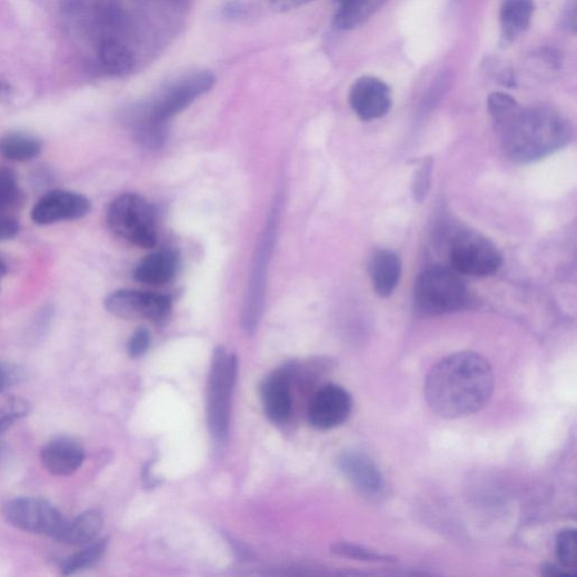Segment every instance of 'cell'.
Instances as JSON below:
<instances>
[{
  "instance_id": "cell-21",
  "label": "cell",
  "mask_w": 577,
  "mask_h": 577,
  "mask_svg": "<svg viewBox=\"0 0 577 577\" xmlns=\"http://www.w3.org/2000/svg\"><path fill=\"white\" fill-rule=\"evenodd\" d=\"M98 58L102 68L113 76L127 74L136 66L133 52L117 37H106L100 40Z\"/></svg>"
},
{
  "instance_id": "cell-35",
  "label": "cell",
  "mask_w": 577,
  "mask_h": 577,
  "mask_svg": "<svg viewBox=\"0 0 577 577\" xmlns=\"http://www.w3.org/2000/svg\"><path fill=\"white\" fill-rule=\"evenodd\" d=\"M13 92L11 82L0 74V106L8 103L12 99Z\"/></svg>"
},
{
  "instance_id": "cell-30",
  "label": "cell",
  "mask_w": 577,
  "mask_h": 577,
  "mask_svg": "<svg viewBox=\"0 0 577 577\" xmlns=\"http://www.w3.org/2000/svg\"><path fill=\"white\" fill-rule=\"evenodd\" d=\"M432 176V160L424 161L422 167L417 172L414 182V193L419 201L424 200L430 189Z\"/></svg>"
},
{
  "instance_id": "cell-4",
  "label": "cell",
  "mask_w": 577,
  "mask_h": 577,
  "mask_svg": "<svg viewBox=\"0 0 577 577\" xmlns=\"http://www.w3.org/2000/svg\"><path fill=\"white\" fill-rule=\"evenodd\" d=\"M237 371L236 356L222 347L217 348L209 374L207 414L210 434L218 444H223L228 438Z\"/></svg>"
},
{
  "instance_id": "cell-10",
  "label": "cell",
  "mask_w": 577,
  "mask_h": 577,
  "mask_svg": "<svg viewBox=\"0 0 577 577\" xmlns=\"http://www.w3.org/2000/svg\"><path fill=\"white\" fill-rule=\"evenodd\" d=\"M106 308L121 319H148L158 322L170 315L172 300L169 296L123 289L107 298Z\"/></svg>"
},
{
  "instance_id": "cell-33",
  "label": "cell",
  "mask_w": 577,
  "mask_h": 577,
  "mask_svg": "<svg viewBox=\"0 0 577 577\" xmlns=\"http://www.w3.org/2000/svg\"><path fill=\"white\" fill-rule=\"evenodd\" d=\"M560 27L569 33L576 31V0H568L566 8L564 9Z\"/></svg>"
},
{
  "instance_id": "cell-8",
  "label": "cell",
  "mask_w": 577,
  "mask_h": 577,
  "mask_svg": "<svg viewBox=\"0 0 577 577\" xmlns=\"http://www.w3.org/2000/svg\"><path fill=\"white\" fill-rule=\"evenodd\" d=\"M8 524L26 533L56 538L66 520L50 503L39 498H21L3 509Z\"/></svg>"
},
{
  "instance_id": "cell-15",
  "label": "cell",
  "mask_w": 577,
  "mask_h": 577,
  "mask_svg": "<svg viewBox=\"0 0 577 577\" xmlns=\"http://www.w3.org/2000/svg\"><path fill=\"white\" fill-rule=\"evenodd\" d=\"M84 460V448L69 437H57L41 450L44 468L56 476H69L76 472Z\"/></svg>"
},
{
  "instance_id": "cell-28",
  "label": "cell",
  "mask_w": 577,
  "mask_h": 577,
  "mask_svg": "<svg viewBox=\"0 0 577 577\" xmlns=\"http://www.w3.org/2000/svg\"><path fill=\"white\" fill-rule=\"evenodd\" d=\"M31 405L22 398H14L0 408V436L7 432L18 420L30 415Z\"/></svg>"
},
{
  "instance_id": "cell-24",
  "label": "cell",
  "mask_w": 577,
  "mask_h": 577,
  "mask_svg": "<svg viewBox=\"0 0 577 577\" xmlns=\"http://www.w3.org/2000/svg\"><path fill=\"white\" fill-rule=\"evenodd\" d=\"M107 549L108 539L94 540L84 549L69 556L60 567L61 574L69 576L92 567L101 560Z\"/></svg>"
},
{
  "instance_id": "cell-26",
  "label": "cell",
  "mask_w": 577,
  "mask_h": 577,
  "mask_svg": "<svg viewBox=\"0 0 577 577\" xmlns=\"http://www.w3.org/2000/svg\"><path fill=\"white\" fill-rule=\"evenodd\" d=\"M556 557L565 570L569 571L577 566V537L573 529L563 530L556 539ZM575 575L574 573H571Z\"/></svg>"
},
{
  "instance_id": "cell-29",
  "label": "cell",
  "mask_w": 577,
  "mask_h": 577,
  "mask_svg": "<svg viewBox=\"0 0 577 577\" xmlns=\"http://www.w3.org/2000/svg\"><path fill=\"white\" fill-rule=\"evenodd\" d=\"M332 551L339 556L348 557L352 559L359 560H370V561H382L389 560L387 556L377 554L374 550L367 549L362 546L348 544V543H339L332 547Z\"/></svg>"
},
{
  "instance_id": "cell-3",
  "label": "cell",
  "mask_w": 577,
  "mask_h": 577,
  "mask_svg": "<svg viewBox=\"0 0 577 577\" xmlns=\"http://www.w3.org/2000/svg\"><path fill=\"white\" fill-rule=\"evenodd\" d=\"M215 84L212 72H192L178 79L149 105L132 110L127 116V122L137 140L148 147H159L165 140V126L210 92Z\"/></svg>"
},
{
  "instance_id": "cell-17",
  "label": "cell",
  "mask_w": 577,
  "mask_h": 577,
  "mask_svg": "<svg viewBox=\"0 0 577 577\" xmlns=\"http://www.w3.org/2000/svg\"><path fill=\"white\" fill-rule=\"evenodd\" d=\"M178 267L179 257L177 252L163 250L149 255L141 260L133 271V278L143 285L161 286L175 278Z\"/></svg>"
},
{
  "instance_id": "cell-25",
  "label": "cell",
  "mask_w": 577,
  "mask_h": 577,
  "mask_svg": "<svg viewBox=\"0 0 577 577\" xmlns=\"http://www.w3.org/2000/svg\"><path fill=\"white\" fill-rule=\"evenodd\" d=\"M22 193L16 175L0 168V213H10L21 202Z\"/></svg>"
},
{
  "instance_id": "cell-13",
  "label": "cell",
  "mask_w": 577,
  "mask_h": 577,
  "mask_svg": "<svg viewBox=\"0 0 577 577\" xmlns=\"http://www.w3.org/2000/svg\"><path fill=\"white\" fill-rule=\"evenodd\" d=\"M349 102L361 120H377L390 111L391 91L384 80L364 76L355 81L350 90Z\"/></svg>"
},
{
  "instance_id": "cell-11",
  "label": "cell",
  "mask_w": 577,
  "mask_h": 577,
  "mask_svg": "<svg viewBox=\"0 0 577 577\" xmlns=\"http://www.w3.org/2000/svg\"><path fill=\"white\" fill-rule=\"evenodd\" d=\"M352 410L350 394L341 386L327 385L312 397L308 418L320 430L335 429L348 421Z\"/></svg>"
},
{
  "instance_id": "cell-22",
  "label": "cell",
  "mask_w": 577,
  "mask_h": 577,
  "mask_svg": "<svg viewBox=\"0 0 577 577\" xmlns=\"http://www.w3.org/2000/svg\"><path fill=\"white\" fill-rule=\"evenodd\" d=\"M388 0H339L335 18L336 27L342 31H350L369 21Z\"/></svg>"
},
{
  "instance_id": "cell-2",
  "label": "cell",
  "mask_w": 577,
  "mask_h": 577,
  "mask_svg": "<svg viewBox=\"0 0 577 577\" xmlns=\"http://www.w3.org/2000/svg\"><path fill=\"white\" fill-rule=\"evenodd\" d=\"M497 130L506 155L517 162L543 159L564 148L573 138L570 122L558 111L545 107H520Z\"/></svg>"
},
{
  "instance_id": "cell-14",
  "label": "cell",
  "mask_w": 577,
  "mask_h": 577,
  "mask_svg": "<svg viewBox=\"0 0 577 577\" xmlns=\"http://www.w3.org/2000/svg\"><path fill=\"white\" fill-rule=\"evenodd\" d=\"M339 468L364 497L378 500L386 491L385 478L375 461L364 452H342Z\"/></svg>"
},
{
  "instance_id": "cell-12",
  "label": "cell",
  "mask_w": 577,
  "mask_h": 577,
  "mask_svg": "<svg viewBox=\"0 0 577 577\" xmlns=\"http://www.w3.org/2000/svg\"><path fill=\"white\" fill-rule=\"evenodd\" d=\"M91 209V201L87 197L71 191L54 190L37 202L31 217L37 225L49 226L84 218Z\"/></svg>"
},
{
  "instance_id": "cell-1",
  "label": "cell",
  "mask_w": 577,
  "mask_h": 577,
  "mask_svg": "<svg viewBox=\"0 0 577 577\" xmlns=\"http://www.w3.org/2000/svg\"><path fill=\"white\" fill-rule=\"evenodd\" d=\"M489 362L474 352H458L442 359L427 377L426 398L434 411L446 419H460L480 410L494 390Z\"/></svg>"
},
{
  "instance_id": "cell-9",
  "label": "cell",
  "mask_w": 577,
  "mask_h": 577,
  "mask_svg": "<svg viewBox=\"0 0 577 577\" xmlns=\"http://www.w3.org/2000/svg\"><path fill=\"white\" fill-rule=\"evenodd\" d=\"M278 206L279 205L275 207L271 220L268 223L265 237L258 249V256L256 258V265L251 277L250 289L249 292H247L242 321L246 332L250 335L256 332L265 305L267 270L277 231L279 215Z\"/></svg>"
},
{
  "instance_id": "cell-20",
  "label": "cell",
  "mask_w": 577,
  "mask_h": 577,
  "mask_svg": "<svg viewBox=\"0 0 577 577\" xmlns=\"http://www.w3.org/2000/svg\"><path fill=\"white\" fill-rule=\"evenodd\" d=\"M401 275L400 258L390 250L377 251L370 263V276L376 294L389 297L398 286Z\"/></svg>"
},
{
  "instance_id": "cell-36",
  "label": "cell",
  "mask_w": 577,
  "mask_h": 577,
  "mask_svg": "<svg viewBox=\"0 0 577 577\" xmlns=\"http://www.w3.org/2000/svg\"><path fill=\"white\" fill-rule=\"evenodd\" d=\"M13 381V374L3 365H0V392L4 391Z\"/></svg>"
},
{
  "instance_id": "cell-16",
  "label": "cell",
  "mask_w": 577,
  "mask_h": 577,
  "mask_svg": "<svg viewBox=\"0 0 577 577\" xmlns=\"http://www.w3.org/2000/svg\"><path fill=\"white\" fill-rule=\"evenodd\" d=\"M261 396L267 417L275 425H283L291 415L290 379L286 372H277L266 379Z\"/></svg>"
},
{
  "instance_id": "cell-5",
  "label": "cell",
  "mask_w": 577,
  "mask_h": 577,
  "mask_svg": "<svg viewBox=\"0 0 577 577\" xmlns=\"http://www.w3.org/2000/svg\"><path fill=\"white\" fill-rule=\"evenodd\" d=\"M415 302L424 315H446L466 307L468 291L464 281L455 272L444 267H432L418 278Z\"/></svg>"
},
{
  "instance_id": "cell-6",
  "label": "cell",
  "mask_w": 577,
  "mask_h": 577,
  "mask_svg": "<svg viewBox=\"0 0 577 577\" xmlns=\"http://www.w3.org/2000/svg\"><path fill=\"white\" fill-rule=\"evenodd\" d=\"M108 223L117 236L142 249H152L157 243L155 211L138 195L118 197L108 210Z\"/></svg>"
},
{
  "instance_id": "cell-23",
  "label": "cell",
  "mask_w": 577,
  "mask_h": 577,
  "mask_svg": "<svg viewBox=\"0 0 577 577\" xmlns=\"http://www.w3.org/2000/svg\"><path fill=\"white\" fill-rule=\"evenodd\" d=\"M42 141L26 132H9L0 137V156L11 161L24 162L39 157Z\"/></svg>"
},
{
  "instance_id": "cell-19",
  "label": "cell",
  "mask_w": 577,
  "mask_h": 577,
  "mask_svg": "<svg viewBox=\"0 0 577 577\" xmlns=\"http://www.w3.org/2000/svg\"><path fill=\"white\" fill-rule=\"evenodd\" d=\"M534 12V0H503L500 9L503 41L505 43L516 41L529 28Z\"/></svg>"
},
{
  "instance_id": "cell-31",
  "label": "cell",
  "mask_w": 577,
  "mask_h": 577,
  "mask_svg": "<svg viewBox=\"0 0 577 577\" xmlns=\"http://www.w3.org/2000/svg\"><path fill=\"white\" fill-rule=\"evenodd\" d=\"M150 347V334L145 327L138 328L128 345L129 356L133 359L140 358Z\"/></svg>"
},
{
  "instance_id": "cell-7",
  "label": "cell",
  "mask_w": 577,
  "mask_h": 577,
  "mask_svg": "<svg viewBox=\"0 0 577 577\" xmlns=\"http://www.w3.org/2000/svg\"><path fill=\"white\" fill-rule=\"evenodd\" d=\"M450 262L456 272L480 278L496 273L501 267L503 257L489 239L476 231L465 230L454 237Z\"/></svg>"
},
{
  "instance_id": "cell-37",
  "label": "cell",
  "mask_w": 577,
  "mask_h": 577,
  "mask_svg": "<svg viewBox=\"0 0 577 577\" xmlns=\"http://www.w3.org/2000/svg\"><path fill=\"white\" fill-rule=\"evenodd\" d=\"M8 273V266L3 260H0V286Z\"/></svg>"
},
{
  "instance_id": "cell-27",
  "label": "cell",
  "mask_w": 577,
  "mask_h": 577,
  "mask_svg": "<svg viewBox=\"0 0 577 577\" xmlns=\"http://www.w3.org/2000/svg\"><path fill=\"white\" fill-rule=\"evenodd\" d=\"M487 106L496 128L504 125L520 108L519 103L514 98L505 93L490 94Z\"/></svg>"
},
{
  "instance_id": "cell-18",
  "label": "cell",
  "mask_w": 577,
  "mask_h": 577,
  "mask_svg": "<svg viewBox=\"0 0 577 577\" xmlns=\"http://www.w3.org/2000/svg\"><path fill=\"white\" fill-rule=\"evenodd\" d=\"M103 526L102 515L97 510H90L72 521H66L54 540L70 546L89 545L97 540Z\"/></svg>"
},
{
  "instance_id": "cell-32",
  "label": "cell",
  "mask_w": 577,
  "mask_h": 577,
  "mask_svg": "<svg viewBox=\"0 0 577 577\" xmlns=\"http://www.w3.org/2000/svg\"><path fill=\"white\" fill-rule=\"evenodd\" d=\"M20 229V222L13 215L0 213V242L16 238Z\"/></svg>"
},
{
  "instance_id": "cell-34",
  "label": "cell",
  "mask_w": 577,
  "mask_h": 577,
  "mask_svg": "<svg viewBox=\"0 0 577 577\" xmlns=\"http://www.w3.org/2000/svg\"><path fill=\"white\" fill-rule=\"evenodd\" d=\"M310 2H312V0H270L273 11L279 13H286L299 9Z\"/></svg>"
}]
</instances>
